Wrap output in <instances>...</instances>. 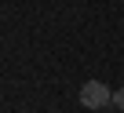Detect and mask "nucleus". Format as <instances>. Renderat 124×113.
<instances>
[{"mask_svg":"<svg viewBox=\"0 0 124 113\" xmlns=\"http://www.w3.org/2000/svg\"><path fill=\"white\" fill-rule=\"evenodd\" d=\"M113 102V91L102 84V80H88L84 88H80V106L84 109H102V106H109Z\"/></svg>","mask_w":124,"mask_h":113,"instance_id":"obj_1","label":"nucleus"},{"mask_svg":"<svg viewBox=\"0 0 124 113\" xmlns=\"http://www.w3.org/2000/svg\"><path fill=\"white\" fill-rule=\"evenodd\" d=\"M113 106H117V109L124 113V88H120V91H113Z\"/></svg>","mask_w":124,"mask_h":113,"instance_id":"obj_2","label":"nucleus"}]
</instances>
